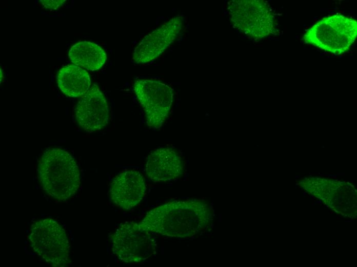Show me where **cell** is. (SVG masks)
<instances>
[{"label":"cell","mask_w":357,"mask_h":267,"mask_svg":"<svg viewBox=\"0 0 357 267\" xmlns=\"http://www.w3.org/2000/svg\"><path fill=\"white\" fill-rule=\"evenodd\" d=\"M29 239L34 252L48 264L64 267L69 264L70 244L65 228L56 220L34 221Z\"/></svg>","instance_id":"cell-4"},{"label":"cell","mask_w":357,"mask_h":267,"mask_svg":"<svg viewBox=\"0 0 357 267\" xmlns=\"http://www.w3.org/2000/svg\"><path fill=\"white\" fill-rule=\"evenodd\" d=\"M69 58L76 65L94 71L100 69L106 60L105 51L98 45L83 41L72 46Z\"/></svg>","instance_id":"cell-13"},{"label":"cell","mask_w":357,"mask_h":267,"mask_svg":"<svg viewBox=\"0 0 357 267\" xmlns=\"http://www.w3.org/2000/svg\"><path fill=\"white\" fill-rule=\"evenodd\" d=\"M66 2L64 0L58 1H41L42 5L48 9L55 10L61 7Z\"/></svg>","instance_id":"cell-14"},{"label":"cell","mask_w":357,"mask_h":267,"mask_svg":"<svg viewBox=\"0 0 357 267\" xmlns=\"http://www.w3.org/2000/svg\"><path fill=\"white\" fill-rule=\"evenodd\" d=\"M210 215L209 207L201 201L174 200L148 212L139 225L149 233L186 238L205 229Z\"/></svg>","instance_id":"cell-1"},{"label":"cell","mask_w":357,"mask_h":267,"mask_svg":"<svg viewBox=\"0 0 357 267\" xmlns=\"http://www.w3.org/2000/svg\"><path fill=\"white\" fill-rule=\"evenodd\" d=\"M145 171L153 182L174 180L184 173V161L179 152L172 148H157L148 156Z\"/></svg>","instance_id":"cell-11"},{"label":"cell","mask_w":357,"mask_h":267,"mask_svg":"<svg viewBox=\"0 0 357 267\" xmlns=\"http://www.w3.org/2000/svg\"><path fill=\"white\" fill-rule=\"evenodd\" d=\"M57 82L63 93L70 97L84 95L91 84L88 73L81 67L73 64L64 66L59 70Z\"/></svg>","instance_id":"cell-12"},{"label":"cell","mask_w":357,"mask_h":267,"mask_svg":"<svg viewBox=\"0 0 357 267\" xmlns=\"http://www.w3.org/2000/svg\"><path fill=\"white\" fill-rule=\"evenodd\" d=\"M75 120L85 131L93 132L108 123L109 107L104 94L96 84L80 99L74 111Z\"/></svg>","instance_id":"cell-9"},{"label":"cell","mask_w":357,"mask_h":267,"mask_svg":"<svg viewBox=\"0 0 357 267\" xmlns=\"http://www.w3.org/2000/svg\"><path fill=\"white\" fill-rule=\"evenodd\" d=\"M228 11L233 26L255 40L273 34L276 23L269 4L262 0H234L228 3Z\"/></svg>","instance_id":"cell-5"},{"label":"cell","mask_w":357,"mask_h":267,"mask_svg":"<svg viewBox=\"0 0 357 267\" xmlns=\"http://www.w3.org/2000/svg\"><path fill=\"white\" fill-rule=\"evenodd\" d=\"M146 189L143 175L137 169H128L113 178L110 185L109 197L114 205L129 210L143 200Z\"/></svg>","instance_id":"cell-10"},{"label":"cell","mask_w":357,"mask_h":267,"mask_svg":"<svg viewBox=\"0 0 357 267\" xmlns=\"http://www.w3.org/2000/svg\"><path fill=\"white\" fill-rule=\"evenodd\" d=\"M110 241L114 255L127 263L142 262L154 253L156 247L149 233L133 221L120 225L111 234Z\"/></svg>","instance_id":"cell-6"},{"label":"cell","mask_w":357,"mask_h":267,"mask_svg":"<svg viewBox=\"0 0 357 267\" xmlns=\"http://www.w3.org/2000/svg\"><path fill=\"white\" fill-rule=\"evenodd\" d=\"M183 23L182 16H175L146 35L134 49L133 61L144 64L157 58L176 39Z\"/></svg>","instance_id":"cell-8"},{"label":"cell","mask_w":357,"mask_h":267,"mask_svg":"<svg viewBox=\"0 0 357 267\" xmlns=\"http://www.w3.org/2000/svg\"><path fill=\"white\" fill-rule=\"evenodd\" d=\"M38 173L43 189L58 201L67 200L80 188L78 165L72 155L63 149H46L39 160Z\"/></svg>","instance_id":"cell-2"},{"label":"cell","mask_w":357,"mask_h":267,"mask_svg":"<svg viewBox=\"0 0 357 267\" xmlns=\"http://www.w3.org/2000/svg\"><path fill=\"white\" fill-rule=\"evenodd\" d=\"M357 35V22L341 14L325 17L315 23L305 33V44L334 54L348 51Z\"/></svg>","instance_id":"cell-3"},{"label":"cell","mask_w":357,"mask_h":267,"mask_svg":"<svg viewBox=\"0 0 357 267\" xmlns=\"http://www.w3.org/2000/svg\"><path fill=\"white\" fill-rule=\"evenodd\" d=\"M134 92L145 112L147 125L160 128L169 116L173 102L171 87L160 81L139 79L133 85Z\"/></svg>","instance_id":"cell-7"}]
</instances>
